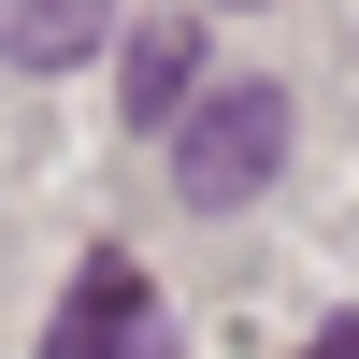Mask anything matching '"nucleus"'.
<instances>
[{"label": "nucleus", "mask_w": 359, "mask_h": 359, "mask_svg": "<svg viewBox=\"0 0 359 359\" xmlns=\"http://www.w3.org/2000/svg\"><path fill=\"white\" fill-rule=\"evenodd\" d=\"M172 187H187V216H245L259 187H273L287 158V86H187V115H172Z\"/></svg>", "instance_id": "1"}, {"label": "nucleus", "mask_w": 359, "mask_h": 359, "mask_svg": "<svg viewBox=\"0 0 359 359\" xmlns=\"http://www.w3.org/2000/svg\"><path fill=\"white\" fill-rule=\"evenodd\" d=\"M302 359H359V316H331V331H316V345H302Z\"/></svg>", "instance_id": "5"}, {"label": "nucleus", "mask_w": 359, "mask_h": 359, "mask_svg": "<svg viewBox=\"0 0 359 359\" xmlns=\"http://www.w3.org/2000/svg\"><path fill=\"white\" fill-rule=\"evenodd\" d=\"M130 359H172V345H158V331H144V345H130Z\"/></svg>", "instance_id": "6"}, {"label": "nucleus", "mask_w": 359, "mask_h": 359, "mask_svg": "<svg viewBox=\"0 0 359 359\" xmlns=\"http://www.w3.org/2000/svg\"><path fill=\"white\" fill-rule=\"evenodd\" d=\"M115 0H0V57L15 72H72V57H101Z\"/></svg>", "instance_id": "3"}, {"label": "nucleus", "mask_w": 359, "mask_h": 359, "mask_svg": "<svg viewBox=\"0 0 359 359\" xmlns=\"http://www.w3.org/2000/svg\"><path fill=\"white\" fill-rule=\"evenodd\" d=\"M144 331H158L144 273H130V259H86V273H72V302H57V331H43V359H130Z\"/></svg>", "instance_id": "2"}, {"label": "nucleus", "mask_w": 359, "mask_h": 359, "mask_svg": "<svg viewBox=\"0 0 359 359\" xmlns=\"http://www.w3.org/2000/svg\"><path fill=\"white\" fill-rule=\"evenodd\" d=\"M187 86H201V29H187V15L130 29V130H172V115H187Z\"/></svg>", "instance_id": "4"}]
</instances>
